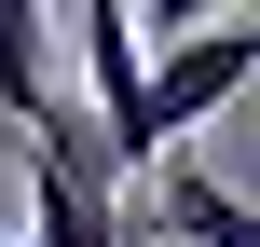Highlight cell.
<instances>
[{
    "label": "cell",
    "instance_id": "obj_1",
    "mask_svg": "<svg viewBox=\"0 0 260 247\" xmlns=\"http://www.w3.org/2000/svg\"><path fill=\"white\" fill-rule=\"evenodd\" d=\"M14 165H27V247H123V138L69 96V110H41L27 138H14Z\"/></svg>",
    "mask_w": 260,
    "mask_h": 247
},
{
    "label": "cell",
    "instance_id": "obj_2",
    "mask_svg": "<svg viewBox=\"0 0 260 247\" xmlns=\"http://www.w3.org/2000/svg\"><path fill=\"white\" fill-rule=\"evenodd\" d=\"M247 83H260V14L206 28V41H178V55H165V83H151V124L123 138V165H151V179H165V165H178V138H192L206 110H233Z\"/></svg>",
    "mask_w": 260,
    "mask_h": 247
},
{
    "label": "cell",
    "instance_id": "obj_3",
    "mask_svg": "<svg viewBox=\"0 0 260 247\" xmlns=\"http://www.w3.org/2000/svg\"><path fill=\"white\" fill-rule=\"evenodd\" d=\"M69 55H82V83H96V124L137 138V124H151V83H165V55L137 41V14H123V0H82V14H69Z\"/></svg>",
    "mask_w": 260,
    "mask_h": 247
},
{
    "label": "cell",
    "instance_id": "obj_4",
    "mask_svg": "<svg viewBox=\"0 0 260 247\" xmlns=\"http://www.w3.org/2000/svg\"><path fill=\"white\" fill-rule=\"evenodd\" d=\"M151 206H165V234H192V247H260V206L219 179V165H192V151L151 179Z\"/></svg>",
    "mask_w": 260,
    "mask_h": 247
},
{
    "label": "cell",
    "instance_id": "obj_5",
    "mask_svg": "<svg viewBox=\"0 0 260 247\" xmlns=\"http://www.w3.org/2000/svg\"><path fill=\"white\" fill-rule=\"evenodd\" d=\"M41 110H69V96H55V41H41V14H27V0H0V124L27 138Z\"/></svg>",
    "mask_w": 260,
    "mask_h": 247
},
{
    "label": "cell",
    "instance_id": "obj_6",
    "mask_svg": "<svg viewBox=\"0 0 260 247\" xmlns=\"http://www.w3.org/2000/svg\"><path fill=\"white\" fill-rule=\"evenodd\" d=\"M0 247H14V234H0Z\"/></svg>",
    "mask_w": 260,
    "mask_h": 247
}]
</instances>
